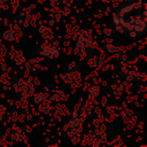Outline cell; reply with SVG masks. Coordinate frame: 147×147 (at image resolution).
Returning a JSON list of instances; mask_svg holds the SVG:
<instances>
[{
	"label": "cell",
	"instance_id": "1",
	"mask_svg": "<svg viewBox=\"0 0 147 147\" xmlns=\"http://www.w3.org/2000/svg\"><path fill=\"white\" fill-rule=\"evenodd\" d=\"M3 37H5L6 40H13L14 39V33L11 31H6L5 34H3Z\"/></svg>",
	"mask_w": 147,
	"mask_h": 147
}]
</instances>
